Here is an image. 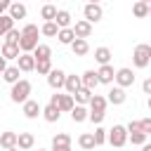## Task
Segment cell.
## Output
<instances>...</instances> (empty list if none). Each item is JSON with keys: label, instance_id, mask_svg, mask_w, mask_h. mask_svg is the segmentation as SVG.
I'll return each instance as SVG.
<instances>
[{"label": "cell", "instance_id": "obj_1", "mask_svg": "<svg viewBox=\"0 0 151 151\" xmlns=\"http://www.w3.org/2000/svg\"><path fill=\"white\" fill-rule=\"evenodd\" d=\"M38 33H40V28H38L35 24H26V26L21 28V40H19L21 52H31V54H33V50L40 45V42H38Z\"/></svg>", "mask_w": 151, "mask_h": 151}, {"label": "cell", "instance_id": "obj_2", "mask_svg": "<svg viewBox=\"0 0 151 151\" xmlns=\"http://www.w3.org/2000/svg\"><path fill=\"white\" fill-rule=\"evenodd\" d=\"M28 94H31V83H28L26 78H21L19 83H14V85H12L9 97H12V101H14V104H24V101H28Z\"/></svg>", "mask_w": 151, "mask_h": 151}, {"label": "cell", "instance_id": "obj_3", "mask_svg": "<svg viewBox=\"0 0 151 151\" xmlns=\"http://www.w3.org/2000/svg\"><path fill=\"white\" fill-rule=\"evenodd\" d=\"M132 64H134L137 68H146V66L151 64V45H146V42L137 45L134 52H132Z\"/></svg>", "mask_w": 151, "mask_h": 151}, {"label": "cell", "instance_id": "obj_4", "mask_svg": "<svg viewBox=\"0 0 151 151\" xmlns=\"http://www.w3.org/2000/svg\"><path fill=\"white\" fill-rule=\"evenodd\" d=\"M125 142H127V127L125 125H113L109 130V144L120 149V146H125Z\"/></svg>", "mask_w": 151, "mask_h": 151}, {"label": "cell", "instance_id": "obj_5", "mask_svg": "<svg viewBox=\"0 0 151 151\" xmlns=\"http://www.w3.org/2000/svg\"><path fill=\"white\" fill-rule=\"evenodd\" d=\"M50 104H52V106H57L61 113H64V111H68V113H71V111H73V106H76V99H73V94H57V92H54V94H52V99H50Z\"/></svg>", "mask_w": 151, "mask_h": 151}, {"label": "cell", "instance_id": "obj_6", "mask_svg": "<svg viewBox=\"0 0 151 151\" xmlns=\"http://www.w3.org/2000/svg\"><path fill=\"white\" fill-rule=\"evenodd\" d=\"M83 17H85V21L97 24V21L104 17V9H101V5H97V2H87V5L83 7Z\"/></svg>", "mask_w": 151, "mask_h": 151}, {"label": "cell", "instance_id": "obj_7", "mask_svg": "<svg viewBox=\"0 0 151 151\" xmlns=\"http://www.w3.org/2000/svg\"><path fill=\"white\" fill-rule=\"evenodd\" d=\"M47 85H50L52 90H61V87L66 85V73H64L61 68H52V71L47 73Z\"/></svg>", "mask_w": 151, "mask_h": 151}, {"label": "cell", "instance_id": "obj_8", "mask_svg": "<svg viewBox=\"0 0 151 151\" xmlns=\"http://www.w3.org/2000/svg\"><path fill=\"white\" fill-rule=\"evenodd\" d=\"M17 66H19V71L31 73V71H35V57L31 52H21V57L17 59Z\"/></svg>", "mask_w": 151, "mask_h": 151}, {"label": "cell", "instance_id": "obj_9", "mask_svg": "<svg viewBox=\"0 0 151 151\" xmlns=\"http://www.w3.org/2000/svg\"><path fill=\"white\" fill-rule=\"evenodd\" d=\"M73 33H76V38H83V40H87L90 35H92V24L90 21H85V19H80V21H76L73 26Z\"/></svg>", "mask_w": 151, "mask_h": 151}, {"label": "cell", "instance_id": "obj_10", "mask_svg": "<svg viewBox=\"0 0 151 151\" xmlns=\"http://www.w3.org/2000/svg\"><path fill=\"white\" fill-rule=\"evenodd\" d=\"M116 83H118V87H130V85L134 83L132 68H118V71H116Z\"/></svg>", "mask_w": 151, "mask_h": 151}, {"label": "cell", "instance_id": "obj_11", "mask_svg": "<svg viewBox=\"0 0 151 151\" xmlns=\"http://www.w3.org/2000/svg\"><path fill=\"white\" fill-rule=\"evenodd\" d=\"M97 78H99V83H104V85H111V83L116 80V71H113V66H111V64H104V66H99V71H97Z\"/></svg>", "mask_w": 151, "mask_h": 151}, {"label": "cell", "instance_id": "obj_12", "mask_svg": "<svg viewBox=\"0 0 151 151\" xmlns=\"http://www.w3.org/2000/svg\"><path fill=\"white\" fill-rule=\"evenodd\" d=\"M109 104H113V106H120V104H125V99H127V94H125V87H111L109 90Z\"/></svg>", "mask_w": 151, "mask_h": 151}, {"label": "cell", "instance_id": "obj_13", "mask_svg": "<svg viewBox=\"0 0 151 151\" xmlns=\"http://www.w3.org/2000/svg\"><path fill=\"white\" fill-rule=\"evenodd\" d=\"M21 106H24V116H26V118H38V116H42V106H40L35 99L24 101Z\"/></svg>", "mask_w": 151, "mask_h": 151}, {"label": "cell", "instance_id": "obj_14", "mask_svg": "<svg viewBox=\"0 0 151 151\" xmlns=\"http://www.w3.org/2000/svg\"><path fill=\"white\" fill-rule=\"evenodd\" d=\"M83 87V80H80V76H76V73H66V85H64V90H66V94H76L78 90Z\"/></svg>", "mask_w": 151, "mask_h": 151}, {"label": "cell", "instance_id": "obj_15", "mask_svg": "<svg viewBox=\"0 0 151 151\" xmlns=\"http://www.w3.org/2000/svg\"><path fill=\"white\" fill-rule=\"evenodd\" d=\"M17 144H19V134L17 132H2L0 134V146L7 151V149H17Z\"/></svg>", "mask_w": 151, "mask_h": 151}, {"label": "cell", "instance_id": "obj_16", "mask_svg": "<svg viewBox=\"0 0 151 151\" xmlns=\"http://www.w3.org/2000/svg\"><path fill=\"white\" fill-rule=\"evenodd\" d=\"M80 80H83V87H87V90H94L97 85H99V78H97V71H85L83 76H80Z\"/></svg>", "mask_w": 151, "mask_h": 151}, {"label": "cell", "instance_id": "obj_17", "mask_svg": "<svg viewBox=\"0 0 151 151\" xmlns=\"http://www.w3.org/2000/svg\"><path fill=\"white\" fill-rule=\"evenodd\" d=\"M71 50H73V54H76V57H85V54L90 52V45H87V40L76 38V40L71 42Z\"/></svg>", "mask_w": 151, "mask_h": 151}, {"label": "cell", "instance_id": "obj_18", "mask_svg": "<svg viewBox=\"0 0 151 151\" xmlns=\"http://www.w3.org/2000/svg\"><path fill=\"white\" fill-rule=\"evenodd\" d=\"M33 144H35V137H33L31 132H19V144H17V149L28 151V149H33Z\"/></svg>", "mask_w": 151, "mask_h": 151}, {"label": "cell", "instance_id": "obj_19", "mask_svg": "<svg viewBox=\"0 0 151 151\" xmlns=\"http://www.w3.org/2000/svg\"><path fill=\"white\" fill-rule=\"evenodd\" d=\"M19 73H21V71H19V66H7V68H5V73H2V80H5V83H9V85H14V83H19V80H21V78H19Z\"/></svg>", "mask_w": 151, "mask_h": 151}, {"label": "cell", "instance_id": "obj_20", "mask_svg": "<svg viewBox=\"0 0 151 151\" xmlns=\"http://www.w3.org/2000/svg\"><path fill=\"white\" fill-rule=\"evenodd\" d=\"M71 118H73V123H83V120H87V118H90V111H87L83 104H76V106H73V111H71Z\"/></svg>", "mask_w": 151, "mask_h": 151}, {"label": "cell", "instance_id": "obj_21", "mask_svg": "<svg viewBox=\"0 0 151 151\" xmlns=\"http://www.w3.org/2000/svg\"><path fill=\"white\" fill-rule=\"evenodd\" d=\"M0 54H2L5 59H19V57H21V47H19V45H2Z\"/></svg>", "mask_w": 151, "mask_h": 151}, {"label": "cell", "instance_id": "obj_22", "mask_svg": "<svg viewBox=\"0 0 151 151\" xmlns=\"http://www.w3.org/2000/svg\"><path fill=\"white\" fill-rule=\"evenodd\" d=\"M59 116H61V111H59L57 106H52V104H47V106L42 109V118H45L47 123H57Z\"/></svg>", "mask_w": 151, "mask_h": 151}, {"label": "cell", "instance_id": "obj_23", "mask_svg": "<svg viewBox=\"0 0 151 151\" xmlns=\"http://www.w3.org/2000/svg\"><path fill=\"white\" fill-rule=\"evenodd\" d=\"M9 17H12L14 21H17V19H26V5H24V2H12Z\"/></svg>", "mask_w": 151, "mask_h": 151}, {"label": "cell", "instance_id": "obj_24", "mask_svg": "<svg viewBox=\"0 0 151 151\" xmlns=\"http://www.w3.org/2000/svg\"><path fill=\"white\" fill-rule=\"evenodd\" d=\"M57 12H59V9H57L52 2H45L42 9H40V17H42L45 21H54V19H57Z\"/></svg>", "mask_w": 151, "mask_h": 151}, {"label": "cell", "instance_id": "obj_25", "mask_svg": "<svg viewBox=\"0 0 151 151\" xmlns=\"http://www.w3.org/2000/svg\"><path fill=\"white\" fill-rule=\"evenodd\" d=\"M57 40H59L61 45H71V42L76 40V33H73V28H59V33H57Z\"/></svg>", "mask_w": 151, "mask_h": 151}, {"label": "cell", "instance_id": "obj_26", "mask_svg": "<svg viewBox=\"0 0 151 151\" xmlns=\"http://www.w3.org/2000/svg\"><path fill=\"white\" fill-rule=\"evenodd\" d=\"M73 99H76V104H90L92 101V90H87V87H80L76 94H73Z\"/></svg>", "mask_w": 151, "mask_h": 151}, {"label": "cell", "instance_id": "obj_27", "mask_svg": "<svg viewBox=\"0 0 151 151\" xmlns=\"http://www.w3.org/2000/svg\"><path fill=\"white\" fill-rule=\"evenodd\" d=\"M106 104H109V99H106V97H101V94H92L90 111H106Z\"/></svg>", "mask_w": 151, "mask_h": 151}, {"label": "cell", "instance_id": "obj_28", "mask_svg": "<svg viewBox=\"0 0 151 151\" xmlns=\"http://www.w3.org/2000/svg\"><path fill=\"white\" fill-rule=\"evenodd\" d=\"M78 144H80V149H85V151H92L97 144H94V134L92 132H85V134H80L78 137Z\"/></svg>", "mask_w": 151, "mask_h": 151}, {"label": "cell", "instance_id": "obj_29", "mask_svg": "<svg viewBox=\"0 0 151 151\" xmlns=\"http://www.w3.org/2000/svg\"><path fill=\"white\" fill-rule=\"evenodd\" d=\"M12 28H14V19H12L9 14H0V38L7 35Z\"/></svg>", "mask_w": 151, "mask_h": 151}, {"label": "cell", "instance_id": "obj_30", "mask_svg": "<svg viewBox=\"0 0 151 151\" xmlns=\"http://www.w3.org/2000/svg\"><path fill=\"white\" fill-rule=\"evenodd\" d=\"M54 24H57L59 28H71V14H68L66 9H59V12H57Z\"/></svg>", "mask_w": 151, "mask_h": 151}, {"label": "cell", "instance_id": "obj_31", "mask_svg": "<svg viewBox=\"0 0 151 151\" xmlns=\"http://www.w3.org/2000/svg\"><path fill=\"white\" fill-rule=\"evenodd\" d=\"M40 33H42L45 38H57V33H59V26H57L54 21H45V24L40 26Z\"/></svg>", "mask_w": 151, "mask_h": 151}, {"label": "cell", "instance_id": "obj_32", "mask_svg": "<svg viewBox=\"0 0 151 151\" xmlns=\"http://www.w3.org/2000/svg\"><path fill=\"white\" fill-rule=\"evenodd\" d=\"M33 57H35V61H40V59H50V57H52V47L40 42V45L33 50Z\"/></svg>", "mask_w": 151, "mask_h": 151}, {"label": "cell", "instance_id": "obj_33", "mask_svg": "<svg viewBox=\"0 0 151 151\" xmlns=\"http://www.w3.org/2000/svg\"><path fill=\"white\" fill-rule=\"evenodd\" d=\"M94 59H97L101 66L109 64V61H111V50H109V47H97V50H94Z\"/></svg>", "mask_w": 151, "mask_h": 151}, {"label": "cell", "instance_id": "obj_34", "mask_svg": "<svg viewBox=\"0 0 151 151\" xmlns=\"http://www.w3.org/2000/svg\"><path fill=\"white\" fill-rule=\"evenodd\" d=\"M132 14H134L137 19L149 17V5H146V2H142V0H137V2H134V7H132Z\"/></svg>", "mask_w": 151, "mask_h": 151}, {"label": "cell", "instance_id": "obj_35", "mask_svg": "<svg viewBox=\"0 0 151 151\" xmlns=\"http://www.w3.org/2000/svg\"><path fill=\"white\" fill-rule=\"evenodd\" d=\"M146 132H127V139L132 142V144H137V146H144L146 144Z\"/></svg>", "mask_w": 151, "mask_h": 151}, {"label": "cell", "instance_id": "obj_36", "mask_svg": "<svg viewBox=\"0 0 151 151\" xmlns=\"http://www.w3.org/2000/svg\"><path fill=\"white\" fill-rule=\"evenodd\" d=\"M52 146H71V137L66 132H59L52 137Z\"/></svg>", "mask_w": 151, "mask_h": 151}, {"label": "cell", "instance_id": "obj_37", "mask_svg": "<svg viewBox=\"0 0 151 151\" xmlns=\"http://www.w3.org/2000/svg\"><path fill=\"white\" fill-rule=\"evenodd\" d=\"M35 71H38L40 76H47V73L52 71V61H50V59H40V61H35Z\"/></svg>", "mask_w": 151, "mask_h": 151}, {"label": "cell", "instance_id": "obj_38", "mask_svg": "<svg viewBox=\"0 0 151 151\" xmlns=\"http://www.w3.org/2000/svg\"><path fill=\"white\" fill-rule=\"evenodd\" d=\"M19 40H21V31H17V28H12L5 35V45H19Z\"/></svg>", "mask_w": 151, "mask_h": 151}, {"label": "cell", "instance_id": "obj_39", "mask_svg": "<svg viewBox=\"0 0 151 151\" xmlns=\"http://www.w3.org/2000/svg\"><path fill=\"white\" fill-rule=\"evenodd\" d=\"M92 134H94V144H97V146H101V144L109 139V134H106V130H104V127H97Z\"/></svg>", "mask_w": 151, "mask_h": 151}, {"label": "cell", "instance_id": "obj_40", "mask_svg": "<svg viewBox=\"0 0 151 151\" xmlns=\"http://www.w3.org/2000/svg\"><path fill=\"white\" fill-rule=\"evenodd\" d=\"M104 116H106L104 111H90V118H87V120H92V123H97V125H99V123L104 120Z\"/></svg>", "mask_w": 151, "mask_h": 151}, {"label": "cell", "instance_id": "obj_41", "mask_svg": "<svg viewBox=\"0 0 151 151\" xmlns=\"http://www.w3.org/2000/svg\"><path fill=\"white\" fill-rule=\"evenodd\" d=\"M127 132H144V130H142V123H139V120H130V123H127Z\"/></svg>", "mask_w": 151, "mask_h": 151}, {"label": "cell", "instance_id": "obj_42", "mask_svg": "<svg viewBox=\"0 0 151 151\" xmlns=\"http://www.w3.org/2000/svg\"><path fill=\"white\" fill-rule=\"evenodd\" d=\"M139 123H142V130H144L146 134H151V118H142Z\"/></svg>", "mask_w": 151, "mask_h": 151}, {"label": "cell", "instance_id": "obj_43", "mask_svg": "<svg viewBox=\"0 0 151 151\" xmlns=\"http://www.w3.org/2000/svg\"><path fill=\"white\" fill-rule=\"evenodd\" d=\"M142 90H144V94H149V97H151V78H146V80L142 83Z\"/></svg>", "mask_w": 151, "mask_h": 151}, {"label": "cell", "instance_id": "obj_44", "mask_svg": "<svg viewBox=\"0 0 151 151\" xmlns=\"http://www.w3.org/2000/svg\"><path fill=\"white\" fill-rule=\"evenodd\" d=\"M9 7H12V0H0V14H5Z\"/></svg>", "mask_w": 151, "mask_h": 151}, {"label": "cell", "instance_id": "obj_45", "mask_svg": "<svg viewBox=\"0 0 151 151\" xmlns=\"http://www.w3.org/2000/svg\"><path fill=\"white\" fill-rule=\"evenodd\" d=\"M5 68H7V59H5L2 54H0V76L5 73Z\"/></svg>", "mask_w": 151, "mask_h": 151}, {"label": "cell", "instance_id": "obj_46", "mask_svg": "<svg viewBox=\"0 0 151 151\" xmlns=\"http://www.w3.org/2000/svg\"><path fill=\"white\" fill-rule=\"evenodd\" d=\"M52 151H71V146H52Z\"/></svg>", "mask_w": 151, "mask_h": 151}, {"label": "cell", "instance_id": "obj_47", "mask_svg": "<svg viewBox=\"0 0 151 151\" xmlns=\"http://www.w3.org/2000/svg\"><path fill=\"white\" fill-rule=\"evenodd\" d=\"M142 151H151V144H144V146H142Z\"/></svg>", "mask_w": 151, "mask_h": 151}, {"label": "cell", "instance_id": "obj_48", "mask_svg": "<svg viewBox=\"0 0 151 151\" xmlns=\"http://www.w3.org/2000/svg\"><path fill=\"white\" fill-rule=\"evenodd\" d=\"M146 106H149V111H151V97H149V101H146Z\"/></svg>", "mask_w": 151, "mask_h": 151}, {"label": "cell", "instance_id": "obj_49", "mask_svg": "<svg viewBox=\"0 0 151 151\" xmlns=\"http://www.w3.org/2000/svg\"><path fill=\"white\" fill-rule=\"evenodd\" d=\"M142 2H146V5H151V0H142Z\"/></svg>", "mask_w": 151, "mask_h": 151}, {"label": "cell", "instance_id": "obj_50", "mask_svg": "<svg viewBox=\"0 0 151 151\" xmlns=\"http://www.w3.org/2000/svg\"><path fill=\"white\" fill-rule=\"evenodd\" d=\"M90 2H97V5H99V0H90Z\"/></svg>", "mask_w": 151, "mask_h": 151}, {"label": "cell", "instance_id": "obj_51", "mask_svg": "<svg viewBox=\"0 0 151 151\" xmlns=\"http://www.w3.org/2000/svg\"><path fill=\"white\" fill-rule=\"evenodd\" d=\"M149 17H151V5H149Z\"/></svg>", "mask_w": 151, "mask_h": 151}, {"label": "cell", "instance_id": "obj_52", "mask_svg": "<svg viewBox=\"0 0 151 151\" xmlns=\"http://www.w3.org/2000/svg\"><path fill=\"white\" fill-rule=\"evenodd\" d=\"M7 151H19V149H7Z\"/></svg>", "mask_w": 151, "mask_h": 151}, {"label": "cell", "instance_id": "obj_53", "mask_svg": "<svg viewBox=\"0 0 151 151\" xmlns=\"http://www.w3.org/2000/svg\"><path fill=\"white\" fill-rule=\"evenodd\" d=\"M2 45H5V42H0V50H2Z\"/></svg>", "mask_w": 151, "mask_h": 151}, {"label": "cell", "instance_id": "obj_54", "mask_svg": "<svg viewBox=\"0 0 151 151\" xmlns=\"http://www.w3.org/2000/svg\"><path fill=\"white\" fill-rule=\"evenodd\" d=\"M45 2H52V0H45Z\"/></svg>", "mask_w": 151, "mask_h": 151}, {"label": "cell", "instance_id": "obj_55", "mask_svg": "<svg viewBox=\"0 0 151 151\" xmlns=\"http://www.w3.org/2000/svg\"><path fill=\"white\" fill-rule=\"evenodd\" d=\"M38 151H45V149H38Z\"/></svg>", "mask_w": 151, "mask_h": 151}, {"label": "cell", "instance_id": "obj_56", "mask_svg": "<svg viewBox=\"0 0 151 151\" xmlns=\"http://www.w3.org/2000/svg\"><path fill=\"white\" fill-rule=\"evenodd\" d=\"M17 2H21V0H17Z\"/></svg>", "mask_w": 151, "mask_h": 151}, {"label": "cell", "instance_id": "obj_57", "mask_svg": "<svg viewBox=\"0 0 151 151\" xmlns=\"http://www.w3.org/2000/svg\"><path fill=\"white\" fill-rule=\"evenodd\" d=\"M149 66H151V64H149Z\"/></svg>", "mask_w": 151, "mask_h": 151}]
</instances>
